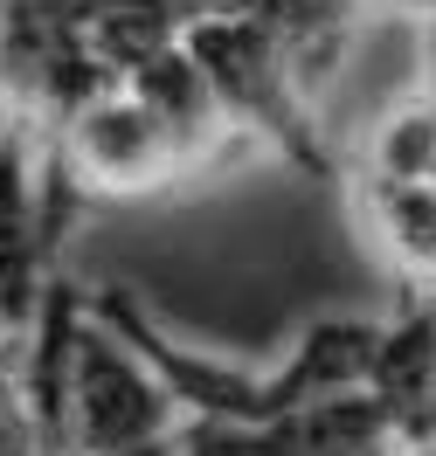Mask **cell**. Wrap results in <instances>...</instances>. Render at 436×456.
Returning <instances> with one entry per match:
<instances>
[{"mask_svg": "<svg viewBox=\"0 0 436 456\" xmlns=\"http://www.w3.org/2000/svg\"><path fill=\"white\" fill-rule=\"evenodd\" d=\"M388 443H402V428L374 387H360V395L312 401L257 428H194L187 456H374Z\"/></svg>", "mask_w": 436, "mask_h": 456, "instance_id": "obj_5", "label": "cell"}, {"mask_svg": "<svg viewBox=\"0 0 436 456\" xmlns=\"http://www.w3.org/2000/svg\"><path fill=\"white\" fill-rule=\"evenodd\" d=\"M125 84L139 90L145 104H152V118L167 125V139H174L180 173H187V180L229 167L235 152L250 145L243 132H235V118L222 111V97H215V84H208V69L194 62V49H187V42H174L167 56H152L145 69H132Z\"/></svg>", "mask_w": 436, "mask_h": 456, "instance_id": "obj_6", "label": "cell"}, {"mask_svg": "<svg viewBox=\"0 0 436 456\" xmlns=\"http://www.w3.org/2000/svg\"><path fill=\"white\" fill-rule=\"evenodd\" d=\"M187 49L250 145H270L305 180H347V159L319 132V84L270 7H235V0L202 7L187 21Z\"/></svg>", "mask_w": 436, "mask_h": 456, "instance_id": "obj_1", "label": "cell"}, {"mask_svg": "<svg viewBox=\"0 0 436 456\" xmlns=\"http://www.w3.org/2000/svg\"><path fill=\"white\" fill-rule=\"evenodd\" d=\"M180 152L167 139V125L152 118L132 84L97 90L84 111L70 118L62 132L42 139V187H49V228L56 249L70 222L84 215L90 200H139V194H167L180 187Z\"/></svg>", "mask_w": 436, "mask_h": 456, "instance_id": "obj_2", "label": "cell"}, {"mask_svg": "<svg viewBox=\"0 0 436 456\" xmlns=\"http://www.w3.org/2000/svg\"><path fill=\"white\" fill-rule=\"evenodd\" d=\"M436 173V97H395L388 111L360 132L347 159V187H415Z\"/></svg>", "mask_w": 436, "mask_h": 456, "instance_id": "obj_10", "label": "cell"}, {"mask_svg": "<svg viewBox=\"0 0 436 456\" xmlns=\"http://www.w3.org/2000/svg\"><path fill=\"white\" fill-rule=\"evenodd\" d=\"M374 456H423V450H408V443H388V450H374Z\"/></svg>", "mask_w": 436, "mask_h": 456, "instance_id": "obj_12", "label": "cell"}, {"mask_svg": "<svg viewBox=\"0 0 436 456\" xmlns=\"http://www.w3.org/2000/svg\"><path fill=\"white\" fill-rule=\"evenodd\" d=\"M62 270L56 228H49V187H42V132L14 125L0 145V325L21 346L42 312V290Z\"/></svg>", "mask_w": 436, "mask_h": 456, "instance_id": "obj_4", "label": "cell"}, {"mask_svg": "<svg viewBox=\"0 0 436 456\" xmlns=\"http://www.w3.org/2000/svg\"><path fill=\"white\" fill-rule=\"evenodd\" d=\"M353 215L395 290H436V173L415 187H353Z\"/></svg>", "mask_w": 436, "mask_h": 456, "instance_id": "obj_9", "label": "cell"}, {"mask_svg": "<svg viewBox=\"0 0 436 456\" xmlns=\"http://www.w3.org/2000/svg\"><path fill=\"white\" fill-rule=\"evenodd\" d=\"M423 456H436V450H423Z\"/></svg>", "mask_w": 436, "mask_h": 456, "instance_id": "obj_13", "label": "cell"}, {"mask_svg": "<svg viewBox=\"0 0 436 456\" xmlns=\"http://www.w3.org/2000/svg\"><path fill=\"white\" fill-rule=\"evenodd\" d=\"M90 312H97V325H104L111 339H125L145 367H152V380L180 401V415L194 428H257V422H270V367H243V360H222V353L187 346L139 290H125V284H104L90 297Z\"/></svg>", "mask_w": 436, "mask_h": 456, "instance_id": "obj_3", "label": "cell"}, {"mask_svg": "<svg viewBox=\"0 0 436 456\" xmlns=\"http://www.w3.org/2000/svg\"><path fill=\"white\" fill-rule=\"evenodd\" d=\"M408 450H436V395H430V408H423L415 436H408Z\"/></svg>", "mask_w": 436, "mask_h": 456, "instance_id": "obj_11", "label": "cell"}, {"mask_svg": "<svg viewBox=\"0 0 436 456\" xmlns=\"http://www.w3.org/2000/svg\"><path fill=\"white\" fill-rule=\"evenodd\" d=\"M367 387L381 395V408L395 415L408 443L436 395V290H402V305L381 318V360Z\"/></svg>", "mask_w": 436, "mask_h": 456, "instance_id": "obj_8", "label": "cell"}, {"mask_svg": "<svg viewBox=\"0 0 436 456\" xmlns=\"http://www.w3.org/2000/svg\"><path fill=\"white\" fill-rule=\"evenodd\" d=\"M381 360V318H312L298 346L270 367V422L291 408H312V401H340L360 395L374 380Z\"/></svg>", "mask_w": 436, "mask_h": 456, "instance_id": "obj_7", "label": "cell"}]
</instances>
